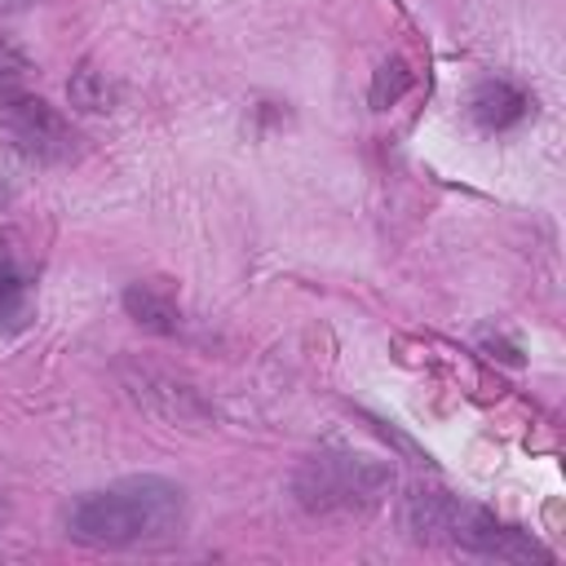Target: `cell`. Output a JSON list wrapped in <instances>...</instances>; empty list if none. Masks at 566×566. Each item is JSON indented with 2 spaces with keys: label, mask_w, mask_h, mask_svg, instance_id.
Segmentation results:
<instances>
[{
  "label": "cell",
  "mask_w": 566,
  "mask_h": 566,
  "mask_svg": "<svg viewBox=\"0 0 566 566\" xmlns=\"http://www.w3.org/2000/svg\"><path fill=\"white\" fill-rule=\"evenodd\" d=\"M526 106H531V97L522 88H513L509 80H486L469 97V111H473V119L482 128H509V124H517L526 115Z\"/></svg>",
  "instance_id": "6"
},
{
  "label": "cell",
  "mask_w": 566,
  "mask_h": 566,
  "mask_svg": "<svg viewBox=\"0 0 566 566\" xmlns=\"http://www.w3.org/2000/svg\"><path fill=\"white\" fill-rule=\"evenodd\" d=\"M4 119H9V133H13L22 155L44 159V164H57V159L75 155V133H71V124L49 102H40V97H9Z\"/></svg>",
  "instance_id": "5"
},
{
  "label": "cell",
  "mask_w": 566,
  "mask_h": 566,
  "mask_svg": "<svg viewBox=\"0 0 566 566\" xmlns=\"http://www.w3.org/2000/svg\"><path fill=\"white\" fill-rule=\"evenodd\" d=\"M186 526V491L159 473H133L84 491L66 509V535L88 548H155Z\"/></svg>",
  "instance_id": "1"
},
{
  "label": "cell",
  "mask_w": 566,
  "mask_h": 566,
  "mask_svg": "<svg viewBox=\"0 0 566 566\" xmlns=\"http://www.w3.org/2000/svg\"><path fill=\"white\" fill-rule=\"evenodd\" d=\"M27 314V274L0 256V327L18 323Z\"/></svg>",
  "instance_id": "9"
},
{
  "label": "cell",
  "mask_w": 566,
  "mask_h": 566,
  "mask_svg": "<svg viewBox=\"0 0 566 566\" xmlns=\"http://www.w3.org/2000/svg\"><path fill=\"white\" fill-rule=\"evenodd\" d=\"M4 513H9V504H4V495H0V522H4Z\"/></svg>",
  "instance_id": "12"
},
{
  "label": "cell",
  "mask_w": 566,
  "mask_h": 566,
  "mask_svg": "<svg viewBox=\"0 0 566 566\" xmlns=\"http://www.w3.org/2000/svg\"><path fill=\"white\" fill-rule=\"evenodd\" d=\"M124 310L133 314V323H142L146 332H159V336H172L181 327V314H177L172 296H164L150 283H128L124 287Z\"/></svg>",
  "instance_id": "7"
},
{
  "label": "cell",
  "mask_w": 566,
  "mask_h": 566,
  "mask_svg": "<svg viewBox=\"0 0 566 566\" xmlns=\"http://www.w3.org/2000/svg\"><path fill=\"white\" fill-rule=\"evenodd\" d=\"M407 88H411V71L394 57V62H385V66L376 71V80H371V106H394Z\"/></svg>",
  "instance_id": "10"
},
{
  "label": "cell",
  "mask_w": 566,
  "mask_h": 566,
  "mask_svg": "<svg viewBox=\"0 0 566 566\" xmlns=\"http://www.w3.org/2000/svg\"><path fill=\"white\" fill-rule=\"evenodd\" d=\"M394 486V473L376 455L358 451H318L301 460L292 473V495L305 513H349V509H371L380 495Z\"/></svg>",
  "instance_id": "2"
},
{
  "label": "cell",
  "mask_w": 566,
  "mask_h": 566,
  "mask_svg": "<svg viewBox=\"0 0 566 566\" xmlns=\"http://www.w3.org/2000/svg\"><path fill=\"white\" fill-rule=\"evenodd\" d=\"M22 71H27V57L0 40V75H22Z\"/></svg>",
  "instance_id": "11"
},
{
  "label": "cell",
  "mask_w": 566,
  "mask_h": 566,
  "mask_svg": "<svg viewBox=\"0 0 566 566\" xmlns=\"http://www.w3.org/2000/svg\"><path fill=\"white\" fill-rule=\"evenodd\" d=\"M119 380H124L128 398H133L142 411H150L155 420H164V424L203 429V424L212 420V407L199 398V389L186 385V380H177V376L164 371V367H150V363L128 358V363H119Z\"/></svg>",
  "instance_id": "3"
},
{
  "label": "cell",
  "mask_w": 566,
  "mask_h": 566,
  "mask_svg": "<svg viewBox=\"0 0 566 566\" xmlns=\"http://www.w3.org/2000/svg\"><path fill=\"white\" fill-rule=\"evenodd\" d=\"M442 544H455L473 557H495V562H548V548H539L526 531L500 522L495 513H486L482 504H469V500H455Z\"/></svg>",
  "instance_id": "4"
},
{
  "label": "cell",
  "mask_w": 566,
  "mask_h": 566,
  "mask_svg": "<svg viewBox=\"0 0 566 566\" xmlns=\"http://www.w3.org/2000/svg\"><path fill=\"white\" fill-rule=\"evenodd\" d=\"M66 93H71V102H75L80 111H111V102H115V93H111L106 75H102V71H93V66H80V71L71 75Z\"/></svg>",
  "instance_id": "8"
}]
</instances>
